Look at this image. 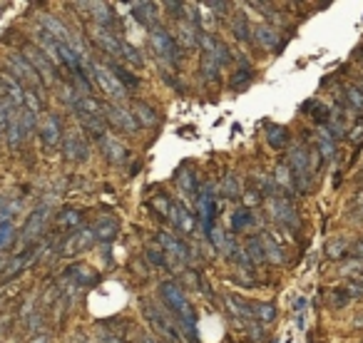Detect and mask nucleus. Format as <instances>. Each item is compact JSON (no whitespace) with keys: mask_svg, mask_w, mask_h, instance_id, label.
I'll use <instances>...</instances> for the list:
<instances>
[{"mask_svg":"<svg viewBox=\"0 0 363 343\" xmlns=\"http://www.w3.org/2000/svg\"><path fill=\"white\" fill-rule=\"evenodd\" d=\"M72 110L77 114V119H80V124H82V130H87L92 137H97V140H102L105 135H107V119H105V107L90 97V95H85V97H77L75 102H72Z\"/></svg>","mask_w":363,"mask_h":343,"instance_id":"obj_1","label":"nucleus"},{"mask_svg":"<svg viewBox=\"0 0 363 343\" xmlns=\"http://www.w3.org/2000/svg\"><path fill=\"white\" fill-rule=\"evenodd\" d=\"M316 164H319L316 154L308 152L303 144H296V147L289 152V169H291V177H294V187H296L301 194H308V192H311V177H313Z\"/></svg>","mask_w":363,"mask_h":343,"instance_id":"obj_2","label":"nucleus"},{"mask_svg":"<svg viewBox=\"0 0 363 343\" xmlns=\"http://www.w3.org/2000/svg\"><path fill=\"white\" fill-rule=\"evenodd\" d=\"M162 298L164 304L172 309V314L179 318V323L184 326L189 341H194V326H197V318H194V311H192V304L187 301L184 291L174 281H164L162 284Z\"/></svg>","mask_w":363,"mask_h":343,"instance_id":"obj_3","label":"nucleus"},{"mask_svg":"<svg viewBox=\"0 0 363 343\" xmlns=\"http://www.w3.org/2000/svg\"><path fill=\"white\" fill-rule=\"evenodd\" d=\"M90 75H92V80L97 82V87H100V90H102V92H105L110 100H117V102H122V100L127 97V87L117 80V75H115L110 67L92 62V65H90Z\"/></svg>","mask_w":363,"mask_h":343,"instance_id":"obj_4","label":"nucleus"},{"mask_svg":"<svg viewBox=\"0 0 363 343\" xmlns=\"http://www.w3.org/2000/svg\"><path fill=\"white\" fill-rule=\"evenodd\" d=\"M226 304H229V309L234 311L237 316H249V318H259V321H264V323H269L276 318V309H274L271 304H256V301H246L242 296H234V293H229L226 296Z\"/></svg>","mask_w":363,"mask_h":343,"instance_id":"obj_5","label":"nucleus"},{"mask_svg":"<svg viewBox=\"0 0 363 343\" xmlns=\"http://www.w3.org/2000/svg\"><path fill=\"white\" fill-rule=\"evenodd\" d=\"M5 65H8V70H10V77H13V80L25 82L32 92H35V90H42V80H40V75L32 70L30 62L25 60V55L10 53V55H5Z\"/></svg>","mask_w":363,"mask_h":343,"instance_id":"obj_6","label":"nucleus"},{"mask_svg":"<svg viewBox=\"0 0 363 343\" xmlns=\"http://www.w3.org/2000/svg\"><path fill=\"white\" fill-rule=\"evenodd\" d=\"M23 55L25 60L32 65V70L40 75V80H42V85H55L58 82V72H55V65L45 57V53L40 50V48H35V45H28L25 50H23Z\"/></svg>","mask_w":363,"mask_h":343,"instance_id":"obj_7","label":"nucleus"},{"mask_svg":"<svg viewBox=\"0 0 363 343\" xmlns=\"http://www.w3.org/2000/svg\"><path fill=\"white\" fill-rule=\"evenodd\" d=\"M62 152L70 162H85L90 157V147L85 142L82 130H67L62 137Z\"/></svg>","mask_w":363,"mask_h":343,"instance_id":"obj_8","label":"nucleus"},{"mask_svg":"<svg viewBox=\"0 0 363 343\" xmlns=\"http://www.w3.org/2000/svg\"><path fill=\"white\" fill-rule=\"evenodd\" d=\"M105 119H107V124L115 127L117 132H127V135L137 132V119H134V114L127 112L124 107L115 105V102L105 105Z\"/></svg>","mask_w":363,"mask_h":343,"instance_id":"obj_9","label":"nucleus"},{"mask_svg":"<svg viewBox=\"0 0 363 343\" xmlns=\"http://www.w3.org/2000/svg\"><path fill=\"white\" fill-rule=\"evenodd\" d=\"M48 217H50V206H48V204H42V206H37V209L32 211L30 217H28V222H25V227H23V234H20V246L35 241V239L42 234Z\"/></svg>","mask_w":363,"mask_h":343,"instance_id":"obj_10","label":"nucleus"},{"mask_svg":"<svg viewBox=\"0 0 363 343\" xmlns=\"http://www.w3.org/2000/svg\"><path fill=\"white\" fill-rule=\"evenodd\" d=\"M92 241H95V231H92V229H87V227L75 229V231L62 241V254H65V256L82 254V251H87L92 246Z\"/></svg>","mask_w":363,"mask_h":343,"instance_id":"obj_11","label":"nucleus"},{"mask_svg":"<svg viewBox=\"0 0 363 343\" xmlns=\"http://www.w3.org/2000/svg\"><path fill=\"white\" fill-rule=\"evenodd\" d=\"M269 209H271V217L279 222V224H284L286 229H299V214H296L294 204H291L289 199H284V197H271Z\"/></svg>","mask_w":363,"mask_h":343,"instance_id":"obj_12","label":"nucleus"},{"mask_svg":"<svg viewBox=\"0 0 363 343\" xmlns=\"http://www.w3.org/2000/svg\"><path fill=\"white\" fill-rule=\"evenodd\" d=\"M92 40H95V45L102 50V53H107V55L112 57H122V45H124V40H120L112 30L107 28H92Z\"/></svg>","mask_w":363,"mask_h":343,"instance_id":"obj_13","label":"nucleus"},{"mask_svg":"<svg viewBox=\"0 0 363 343\" xmlns=\"http://www.w3.org/2000/svg\"><path fill=\"white\" fill-rule=\"evenodd\" d=\"M152 48H154V53L159 57H164V60H174L177 55V42H174V37L167 32L164 28H152Z\"/></svg>","mask_w":363,"mask_h":343,"instance_id":"obj_14","label":"nucleus"},{"mask_svg":"<svg viewBox=\"0 0 363 343\" xmlns=\"http://www.w3.org/2000/svg\"><path fill=\"white\" fill-rule=\"evenodd\" d=\"M157 244L164 249V254H169L177 264H184V261L189 259V249L184 246V241H179L177 236H172V234H167V231L157 234Z\"/></svg>","mask_w":363,"mask_h":343,"instance_id":"obj_15","label":"nucleus"},{"mask_svg":"<svg viewBox=\"0 0 363 343\" xmlns=\"http://www.w3.org/2000/svg\"><path fill=\"white\" fill-rule=\"evenodd\" d=\"M40 137H42V142L48 144V147L62 144L65 132L60 130V117H58V114H48V117L42 119V124H40Z\"/></svg>","mask_w":363,"mask_h":343,"instance_id":"obj_16","label":"nucleus"},{"mask_svg":"<svg viewBox=\"0 0 363 343\" xmlns=\"http://www.w3.org/2000/svg\"><path fill=\"white\" fill-rule=\"evenodd\" d=\"M35 42H37V48L45 53V57H48L53 65H58V67H60V65H62V60H60V42H58V40H55V37H53L48 30H42V28L37 30V32H35Z\"/></svg>","mask_w":363,"mask_h":343,"instance_id":"obj_17","label":"nucleus"},{"mask_svg":"<svg viewBox=\"0 0 363 343\" xmlns=\"http://www.w3.org/2000/svg\"><path fill=\"white\" fill-rule=\"evenodd\" d=\"M5 137H8V147H10V149H18V144L28 137V135H25V127H23L20 107H18V110H13V114H10L8 127H5Z\"/></svg>","mask_w":363,"mask_h":343,"instance_id":"obj_18","label":"nucleus"},{"mask_svg":"<svg viewBox=\"0 0 363 343\" xmlns=\"http://www.w3.org/2000/svg\"><path fill=\"white\" fill-rule=\"evenodd\" d=\"M100 149H102V154L107 157V162H112V164H122V162L127 159V149H124L122 142H117V137L105 135V137L100 140Z\"/></svg>","mask_w":363,"mask_h":343,"instance_id":"obj_19","label":"nucleus"},{"mask_svg":"<svg viewBox=\"0 0 363 343\" xmlns=\"http://www.w3.org/2000/svg\"><path fill=\"white\" fill-rule=\"evenodd\" d=\"M85 8L92 10L90 15L97 28H107V30L115 28V13H112V8H110L107 3H87Z\"/></svg>","mask_w":363,"mask_h":343,"instance_id":"obj_20","label":"nucleus"},{"mask_svg":"<svg viewBox=\"0 0 363 343\" xmlns=\"http://www.w3.org/2000/svg\"><path fill=\"white\" fill-rule=\"evenodd\" d=\"M95 239H100V241H112V239H117V234H120V222L117 219H112V217H100L97 222H95Z\"/></svg>","mask_w":363,"mask_h":343,"instance_id":"obj_21","label":"nucleus"},{"mask_svg":"<svg viewBox=\"0 0 363 343\" xmlns=\"http://www.w3.org/2000/svg\"><path fill=\"white\" fill-rule=\"evenodd\" d=\"M254 40H256L264 50H276V48H279V42H281V37H279L276 28L266 25V23H261V25H256V28H254Z\"/></svg>","mask_w":363,"mask_h":343,"instance_id":"obj_22","label":"nucleus"},{"mask_svg":"<svg viewBox=\"0 0 363 343\" xmlns=\"http://www.w3.org/2000/svg\"><path fill=\"white\" fill-rule=\"evenodd\" d=\"M177 189H179L182 194H187V197L199 199V184H197V177H194V172L189 169V167H182L177 172Z\"/></svg>","mask_w":363,"mask_h":343,"instance_id":"obj_23","label":"nucleus"},{"mask_svg":"<svg viewBox=\"0 0 363 343\" xmlns=\"http://www.w3.org/2000/svg\"><path fill=\"white\" fill-rule=\"evenodd\" d=\"M67 276L72 279L75 286H92L97 281V271H92L90 266H85V264L70 266V269H67Z\"/></svg>","mask_w":363,"mask_h":343,"instance_id":"obj_24","label":"nucleus"},{"mask_svg":"<svg viewBox=\"0 0 363 343\" xmlns=\"http://www.w3.org/2000/svg\"><path fill=\"white\" fill-rule=\"evenodd\" d=\"M169 217H172V224L184 231V234H192V229H194V219H192V214L182 206V204H174L172 201V211H169Z\"/></svg>","mask_w":363,"mask_h":343,"instance_id":"obj_25","label":"nucleus"},{"mask_svg":"<svg viewBox=\"0 0 363 343\" xmlns=\"http://www.w3.org/2000/svg\"><path fill=\"white\" fill-rule=\"evenodd\" d=\"M154 10H157L154 3H134L132 5V18L140 20L142 25H147V28H154V20H157Z\"/></svg>","mask_w":363,"mask_h":343,"instance_id":"obj_26","label":"nucleus"},{"mask_svg":"<svg viewBox=\"0 0 363 343\" xmlns=\"http://www.w3.org/2000/svg\"><path fill=\"white\" fill-rule=\"evenodd\" d=\"M199 30L194 28V25H189L187 20H179V25H177V37L182 40V45L184 48H197L199 45Z\"/></svg>","mask_w":363,"mask_h":343,"instance_id":"obj_27","label":"nucleus"},{"mask_svg":"<svg viewBox=\"0 0 363 343\" xmlns=\"http://www.w3.org/2000/svg\"><path fill=\"white\" fill-rule=\"evenodd\" d=\"M259 239H261V246H264V254H266V259H269V261H274V264H281V261H284V249H281V244L274 239L271 234H261Z\"/></svg>","mask_w":363,"mask_h":343,"instance_id":"obj_28","label":"nucleus"},{"mask_svg":"<svg viewBox=\"0 0 363 343\" xmlns=\"http://www.w3.org/2000/svg\"><path fill=\"white\" fill-rule=\"evenodd\" d=\"M266 142L271 144L274 149H284L289 144V130L281 127V124H269L266 130Z\"/></svg>","mask_w":363,"mask_h":343,"instance_id":"obj_29","label":"nucleus"},{"mask_svg":"<svg viewBox=\"0 0 363 343\" xmlns=\"http://www.w3.org/2000/svg\"><path fill=\"white\" fill-rule=\"evenodd\" d=\"M132 114H134L137 124H145V127H152V124H157V112L152 110L147 102H134V107H132Z\"/></svg>","mask_w":363,"mask_h":343,"instance_id":"obj_30","label":"nucleus"},{"mask_svg":"<svg viewBox=\"0 0 363 343\" xmlns=\"http://www.w3.org/2000/svg\"><path fill=\"white\" fill-rule=\"evenodd\" d=\"M232 30H234V37H237V40H251V32H254V28H249V20H246V15H244L242 10L234 13Z\"/></svg>","mask_w":363,"mask_h":343,"instance_id":"obj_31","label":"nucleus"},{"mask_svg":"<svg viewBox=\"0 0 363 343\" xmlns=\"http://www.w3.org/2000/svg\"><path fill=\"white\" fill-rule=\"evenodd\" d=\"M303 110L311 114L319 124H329V122H331V112H329V107H324L319 100H308V102L303 105Z\"/></svg>","mask_w":363,"mask_h":343,"instance_id":"obj_32","label":"nucleus"},{"mask_svg":"<svg viewBox=\"0 0 363 343\" xmlns=\"http://www.w3.org/2000/svg\"><path fill=\"white\" fill-rule=\"evenodd\" d=\"M82 224V214L77 211V209H65L60 211V217H58V229H80Z\"/></svg>","mask_w":363,"mask_h":343,"instance_id":"obj_33","label":"nucleus"},{"mask_svg":"<svg viewBox=\"0 0 363 343\" xmlns=\"http://www.w3.org/2000/svg\"><path fill=\"white\" fill-rule=\"evenodd\" d=\"M246 259H249V264H261V261H266V254H264V246H261V239H259V236H251V239L246 241Z\"/></svg>","mask_w":363,"mask_h":343,"instance_id":"obj_34","label":"nucleus"},{"mask_svg":"<svg viewBox=\"0 0 363 343\" xmlns=\"http://www.w3.org/2000/svg\"><path fill=\"white\" fill-rule=\"evenodd\" d=\"M251 224H254V214H251L246 206L237 209V211L232 214V229H234V231H244V229L251 227Z\"/></svg>","mask_w":363,"mask_h":343,"instance_id":"obj_35","label":"nucleus"},{"mask_svg":"<svg viewBox=\"0 0 363 343\" xmlns=\"http://www.w3.org/2000/svg\"><path fill=\"white\" fill-rule=\"evenodd\" d=\"M221 192H224V197H226V199H237V197L242 194V184H239L237 174H226V177H224V182H221Z\"/></svg>","mask_w":363,"mask_h":343,"instance_id":"obj_36","label":"nucleus"},{"mask_svg":"<svg viewBox=\"0 0 363 343\" xmlns=\"http://www.w3.org/2000/svg\"><path fill=\"white\" fill-rule=\"evenodd\" d=\"M219 67H221V65H219L214 57H209V55L202 57V75H204V80H209V82L216 80V77H219Z\"/></svg>","mask_w":363,"mask_h":343,"instance_id":"obj_37","label":"nucleus"},{"mask_svg":"<svg viewBox=\"0 0 363 343\" xmlns=\"http://www.w3.org/2000/svg\"><path fill=\"white\" fill-rule=\"evenodd\" d=\"M343 254H348V241L346 239H333L326 244V256L329 259H341Z\"/></svg>","mask_w":363,"mask_h":343,"instance_id":"obj_38","label":"nucleus"},{"mask_svg":"<svg viewBox=\"0 0 363 343\" xmlns=\"http://www.w3.org/2000/svg\"><path fill=\"white\" fill-rule=\"evenodd\" d=\"M13 241H15V227H13V222H3L0 224V251H5Z\"/></svg>","mask_w":363,"mask_h":343,"instance_id":"obj_39","label":"nucleus"},{"mask_svg":"<svg viewBox=\"0 0 363 343\" xmlns=\"http://www.w3.org/2000/svg\"><path fill=\"white\" fill-rule=\"evenodd\" d=\"M122 60H127L129 65H134V67H142L145 65V60L140 55V50L134 48V45H129V42H124L122 45Z\"/></svg>","mask_w":363,"mask_h":343,"instance_id":"obj_40","label":"nucleus"},{"mask_svg":"<svg viewBox=\"0 0 363 343\" xmlns=\"http://www.w3.org/2000/svg\"><path fill=\"white\" fill-rule=\"evenodd\" d=\"M346 102H348L356 112H363V92L358 87H346Z\"/></svg>","mask_w":363,"mask_h":343,"instance_id":"obj_41","label":"nucleus"},{"mask_svg":"<svg viewBox=\"0 0 363 343\" xmlns=\"http://www.w3.org/2000/svg\"><path fill=\"white\" fill-rule=\"evenodd\" d=\"M319 152H321V157H324V159H331L333 157L336 147H333L331 135H326V132H321V135H319Z\"/></svg>","mask_w":363,"mask_h":343,"instance_id":"obj_42","label":"nucleus"},{"mask_svg":"<svg viewBox=\"0 0 363 343\" xmlns=\"http://www.w3.org/2000/svg\"><path fill=\"white\" fill-rule=\"evenodd\" d=\"M25 110H30L32 114H40L42 112V100L37 97V92H32V90H25V105H23Z\"/></svg>","mask_w":363,"mask_h":343,"instance_id":"obj_43","label":"nucleus"},{"mask_svg":"<svg viewBox=\"0 0 363 343\" xmlns=\"http://www.w3.org/2000/svg\"><path fill=\"white\" fill-rule=\"evenodd\" d=\"M152 209H157V214H162V217H169V211H172V201L167 199L164 194H159V197H154V199H152Z\"/></svg>","mask_w":363,"mask_h":343,"instance_id":"obj_44","label":"nucleus"},{"mask_svg":"<svg viewBox=\"0 0 363 343\" xmlns=\"http://www.w3.org/2000/svg\"><path fill=\"white\" fill-rule=\"evenodd\" d=\"M167 254H164V249H162V246H159V244H157V246H154V244H152V246H147V259H150L152 264H157V266H164V264H167Z\"/></svg>","mask_w":363,"mask_h":343,"instance_id":"obj_45","label":"nucleus"},{"mask_svg":"<svg viewBox=\"0 0 363 343\" xmlns=\"http://www.w3.org/2000/svg\"><path fill=\"white\" fill-rule=\"evenodd\" d=\"M92 343H122L115 333H110V331H105V328H97L95 333H92Z\"/></svg>","mask_w":363,"mask_h":343,"instance_id":"obj_46","label":"nucleus"},{"mask_svg":"<svg viewBox=\"0 0 363 343\" xmlns=\"http://www.w3.org/2000/svg\"><path fill=\"white\" fill-rule=\"evenodd\" d=\"M276 182L284 184V187H294V177H291V169H289L286 164L276 167Z\"/></svg>","mask_w":363,"mask_h":343,"instance_id":"obj_47","label":"nucleus"},{"mask_svg":"<svg viewBox=\"0 0 363 343\" xmlns=\"http://www.w3.org/2000/svg\"><path fill=\"white\" fill-rule=\"evenodd\" d=\"M30 259H32V254H25V256H20V259H15V261H10V264H8V276H15V274H20V271H23V266H25Z\"/></svg>","mask_w":363,"mask_h":343,"instance_id":"obj_48","label":"nucleus"},{"mask_svg":"<svg viewBox=\"0 0 363 343\" xmlns=\"http://www.w3.org/2000/svg\"><path fill=\"white\" fill-rule=\"evenodd\" d=\"M348 140H351V142L356 144V147H361V142H363V119H358V122H356V127L351 130Z\"/></svg>","mask_w":363,"mask_h":343,"instance_id":"obj_49","label":"nucleus"},{"mask_svg":"<svg viewBox=\"0 0 363 343\" xmlns=\"http://www.w3.org/2000/svg\"><path fill=\"white\" fill-rule=\"evenodd\" d=\"M72 80H75V87H80V92H90V82L82 77V70H75V72H72Z\"/></svg>","mask_w":363,"mask_h":343,"instance_id":"obj_50","label":"nucleus"},{"mask_svg":"<svg viewBox=\"0 0 363 343\" xmlns=\"http://www.w3.org/2000/svg\"><path fill=\"white\" fill-rule=\"evenodd\" d=\"M251 80V70H239L234 77H232V85L234 87H242L244 82H249Z\"/></svg>","mask_w":363,"mask_h":343,"instance_id":"obj_51","label":"nucleus"},{"mask_svg":"<svg viewBox=\"0 0 363 343\" xmlns=\"http://www.w3.org/2000/svg\"><path fill=\"white\" fill-rule=\"evenodd\" d=\"M353 254H356V256H361V259H363V241H358V244L353 246Z\"/></svg>","mask_w":363,"mask_h":343,"instance_id":"obj_52","label":"nucleus"},{"mask_svg":"<svg viewBox=\"0 0 363 343\" xmlns=\"http://www.w3.org/2000/svg\"><path fill=\"white\" fill-rule=\"evenodd\" d=\"M246 201H249V204H254V201H259V194H246Z\"/></svg>","mask_w":363,"mask_h":343,"instance_id":"obj_53","label":"nucleus"},{"mask_svg":"<svg viewBox=\"0 0 363 343\" xmlns=\"http://www.w3.org/2000/svg\"><path fill=\"white\" fill-rule=\"evenodd\" d=\"M32 343H48V338H45V336H37V338H35Z\"/></svg>","mask_w":363,"mask_h":343,"instance_id":"obj_54","label":"nucleus"},{"mask_svg":"<svg viewBox=\"0 0 363 343\" xmlns=\"http://www.w3.org/2000/svg\"><path fill=\"white\" fill-rule=\"evenodd\" d=\"M140 343H157V341H152V338H142Z\"/></svg>","mask_w":363,"mask_h":343,"instance_id":"obj_55","label":"nucleus"},{"mask_svg":"<svg viewBox=\"0 0 363 343\" xmlns=\"http://www.w3.org/2000/svg\"><path fill=\"white\" fill-rule=\"evenodd\" d=\"M358 90H361V92H363V77H361V80H358Z\"/></svg>","mask_w":363,"mask_h":343,"instance_id":"obj_56","label":"nucleus"},{"mask_svg":"<svg viewBox=\"0 0 363 343\" xmlns=\"http://www.w3.org/2000/svg\"><path fill=\"white\" fill-rule=\"evenodd\" d=\"M3 266H5V261H3V259H0V269H3Z\"/></svg>","mask_w":363,"mask_h":343,"instance_id":"obj_57","label":"nucleus"},{"mask_svg":"<svg viewBox=\"0 0 363 343\" xmlns=\"http://www.w3.org/2000/svg\"><path fill=\"white\" fill-rule=\"evenodd\" d=\"M3 222H5V217H3V214H0V224H3Z\"/></svg>","mask_w":363,"mask_h":343,"instance_id":"obj_58","label":"nucleus"},{"mask_svg":"<svg viewBox=\"0 0 363 343\" xmlns=\"http://www.w3.org/2000/svg\"><path fill=\"white\" fill-rule=\"evenodd\" d=\"M361 217H363V206H361Z\"/></svg>","mask_w":363,"mask_h":343,"instance_id":"obj_59","label":"nucleus"},{"mask_svg":"<svg viewBox=\"0 0 363 343\" xmlns=\"http://www.w3.org/2000/svg\"><path fill=\"white\" fill-rule=\"evenodd\" d=\"M77 343H85V341H77Z\"/></svg>","mask_w":363,"mask_h":343,"instance_id":"obj_60","label":"nucleus"},{"mask_svg":"<svg viewBox=\"0 0 363 343\" xmlns=\"http://www.w3.org/2000/svg\"><path fill=\"white\" fill-rule=\"evenodd\" d=\"M0 135H3V130H0Z\"/></svg>","mask_w":363,"mask_h":343,"instance_id":"obj_61","label":"nucleus"},{"mask_svg":"<svg viewBox=\"0 0 363 343\" xmlns=\"http://www.w3.org/2000/svg\"><path fill=\"white\" fill-rule=\"evenodd\" d=\"M169 343H174V341H169Z\"/></svg>","mask_w":363,"mask_h":343,"instance_id":"obj_62","label":"nucleus"}]
</instances>
